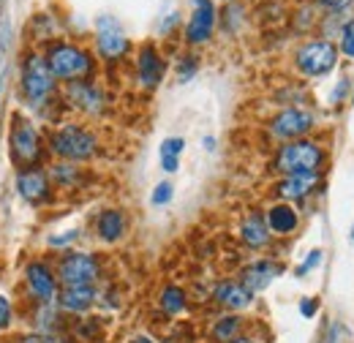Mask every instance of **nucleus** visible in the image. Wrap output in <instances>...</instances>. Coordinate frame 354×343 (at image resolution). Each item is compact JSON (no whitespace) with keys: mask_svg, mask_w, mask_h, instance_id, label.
Here are the masks:
<instances>
[{"mask_svg":"<svg viewBox=\"0 0 354 343\" xmlns=\"http://www.w3.org/2000/svg\"><path fill=\"white\" fill-rule=\"evenodd\" d=\"M49 71L55 74L57 82H82L93 80L95 74V60L88 49H82L80 44L71 41H52L44 52Z\"/></svg>","mask_w":354,"mask_h":343,"instance_id":"7ed1b4c3","label":"nucleus"},{"mask_svg":"<svg viewBox=\"0 0 354 343\" xmlns=\"http://www.w3.org/2000/svg\"><path fill=\"white\" fill-rule=\"evenodd\" d=\"M98 297H101V292L95 286H60L57 308L68 316H85L88 310L98 305Z\"/></svg>","mask_w":354,"mask_h":343,"instance_id":"a211bd4d","label":"nucleus"},{"mask_svg":"<svg viewBox=\"0 0 354 343\" xmlns=\"http://www.w3.org/2000/svg\"><path fill=\"white\" fill-rule=\"evenodd\" d=\"M349 87H352L349 85V77L338 80V85H335V90H333V98H330V101L338 106V104H341V98H346V95H349Z\"/></svg>","mask_w":354,"mask_h":343,"instance_id":"f704fd0d","label":"nucleus"},{"mask_svg":"<svg viewBox=\"0 0 354 343\" xmlns=\"http://www.w3.org/2000/svg\"><path fill=\"white\" fill-rule=\"evenodd\" d=\"M46 335L44 333H22L14 343H44Z\"/></svg>","mask_w":354,"mask_h":343,"instance_id":"c9c22d12","label":"nucleus"},{"mask_svg":"<svg viewBox=\"0 0 354 343\" xmlns=\"http://www.w3.org/2000/svg\"><path fill=\"white\" fill-rule=\"evenodd\" d=\"M335 39H338V52H341L344 57L354 60V17L346 19V22H341V30H338Z\"/></svg>","mask_w":354,"mask_h":343,"instance_id":"a878e982","label":"nucleus"},{"mask_svg":"<svg viewBox=\"0 0 354 343\" xmlns=\"http://www.w3.org/2000/svg\"><path fill=\"white\" fill-rule=\"evenodd\" d=\"M218 25V8L213 0H194L191 3V19L185 25V44L202 46L213 39V30Z\"/></svg>","mask_w":354,"mask_h":343,"instance_id":"9b49d317","label":"nucleus"},{"mask_svg":"<svg viewBox=\"0 0 354 343\" xmlns=\"http://www.w3.org/2000/svg\"><path fill=\"white\" fill-rule=\"evenodd\" d=\"M232 343H257L254 341V338H251V335H245V333H243V335H240V338H234V341Z\"/></svg>","mask_w":354,"mask_h":343,"instance_id":"ea45409f","label":"nucleus"},{"mask_svg":"<svg viewBox=\"0 0 354 343\" xmlns=\"http://www.w3.org/2000/svg\"><path fill=\"white\" fill-rule=\"evenodd\" d=\"M55 272L60 286H95L101 281V259L88 251H66Z\"/></svg>","mask_w":354,"mask_h":343,"instance_id":"0eeeda50","label":"nucleus"},{"mask_svg":"<svg viewBox=\"0 0 354 343\" xmlns=\"http://www.w3.org/2000/svg\"><path fill=\"white\" fill-rule=\"evenodd\" d=\"M167 63L156 44H142L136 52V82L142 90H156L164 82Z\"/></svg>","mask_w":354,"mask_h":343,"instance_id":"2eb2a0df","label":"nucleus"},{"mask_svg":"<svg viewBox=\"0 0 354 343\" xmlns=\"http://www.w3.org/2000/svg\"><path fill=\"white\" fill-rule=\"evenodd\" d=\"M254 292H248L237 278H223L213 286V302L226 313H243L254 305Z\"/></svg>","mask_w":354,"mask_h":343,"instance_id":"dca6fc26","label":"nucleus"},{"mask_svg":"<svg viewBox=\"0 0 354 343\" xmlns=\"http://www.w3.org/2000/svg\"><path fill=\"white\" fill-rule=\"evenodd\" d=\"M63 98L71 109L82 112V115H101L106 109V95L104 90L95 85L93 80H82V82H68L63 87Z\"/></svg>","mask_w":354,"mask_h":343,"instance_id":"f8f14e48","label":"nucleus"},{"mask_svg":"<svg viewBox=\"0 0 354 343\" xmlns=\"http://www.w3.org/2000/svg\"><path fill=\"white\" fill-rule=\"evenodd\" d=\"M129 343H158V341H156L153 335H145V333H142V335H133Z\"/></svg>","mask_w":354,"mask_h":343,"instance_id":"e433bc0d","label":"nucleus"},{"mask_svg":"<svg viewBox=\"0 0 354 343\" xmlns=\"http://www.w3.org/2000/svg\"><path fill=\"white\" fill-rule=\"evenodd\" d=\"M95 52L106 63H120L131 52V41L115 17H98L95 19Z\"/></svg>","mask_w":354,"mask_h":343,"instance_id":"1a4fd4ad","label":"nucleus"},{"mask_svg":"<svg viewBox=\"0 0 354 343\" xmlns=\"http://www.w3.org/2000/svg\"><path fill=\"white\" fill-rule=\"evenodd\" d=\"M352 240H354V226H352Z\"/></svg>","mask_w":354,"mask_h":343,"instance_id":"79ce46f5","label":"nucleus"},{"mask_svg":"<svg viewBox=\"0 0 354 343\" xmlns=\"http://www.w3.org/2000/svg\"><path fill=\"white\" fill-rule=\"evenodd\" d=\"M57 80L49 71V63L41 52H28L22 63V93L30 106H44L46 101L55 95Z\"/></svg>","mask_w":354,"mask_h":343,"instance_id":"39448f33","label":"nucleus"},{"mask_svg":"<svg viewBox=\"0 0 354 343\" xmlns=\"http://www.w3.org/2000/svg\"><path fill=\"white\" fill-rule=\"evenodd\" d=\"M352 106H354V90H352Z\"/></svg>","mask_w":354,"mask_h":343,"instance_id":"a19ab883","label":"nucleus"},{"mask_svg":"<svg viewBox=\"0 0 354 343\" xmlns=\"http://www.w3.org/2000/svg\"><path fill=\"white\" fill-rule=\"evenodd\" d=\"M243 330H245V319L240 313H223L210 324V338L216 343H232L243 335Z\"/></svg>","mask_w":354,"mask_h":343,"instance_id":"4be33fe9","label":"nucleus"},{"mask_svg":"<svg viewBox=\"0 0 354 343\" xmlns=\"http://www.w3.org/2000/svg\"><path fill=\"white\" fill-rule=\"evenodd\" d=\"M196 71H199V57L196 55H183L180 63H177V80L180 82H188Z\"/></svg>","mask_w":354,"mask_h":343,"instance_id":"c756f323","label":"nucleus"},{"mask_svg":"<svg viewBox=\"0 0 354 343\" xmlns=\"http://www.w3.org/2000/svg\"><path fill=\"white\" fill-rule=\"evenodd\" d=\"M74 333L80 335V341L95 343L98 338H101V319H82V322L77 324Z\"/></svg>","mask_w":354,"mask_h":343,"instance_id":"bb28decb","label":"nucleus"},{"mask_svg":"<svg viewBox=\"0 0 354 343\" xmlns=\"http://www.w3.org/2000/svg\"><path fill=\"white\" fill-rule=\"evenodd\" d=\"M338 63H341V52L333 39H310V41L300 44L295 52V68L306 80H322V77L333 74L338 68Z\"/></svg>","mask_w":354,"mask_h":343,"instance_id":"20e7f679","label":"nucleus"},{"mask_svg":"<svg viewBox=\"0 0 354 343\" xmlns=\"http://www.w3.org/2000/svg\"><path fill=\"white\" fill-rule=\"evenodd\" d=\"M322 188V174H286L278 177V183L272 185V194L278 196V202H306L310 196H316Z\"/></svg>","mask_w":354,"mask_h":343,"instance_id":"ddd939ff","label":"nucleus"},{"mask_svg":"<svg viewBox=\"0 0 354 343\" xmlns=\"http://www.w3.org/2000/svg\"><path fill=\"white\" fill-rule=\"evenodd\" d=\"M267 229L272 237H292L300 229V213L289 202H275L265 210Z\"/></svg>","mask_w":354,"mask_h":343,"instance_id":"aec40b11","label":"nucleus"},{"mask_svg":"<svg viewBox=\"0 0 354 343\" xmlns=\"http://www.w3.org/2000/svg\"><path fill=\"white\" fill-rule=\"evenodd\" d=\"M185 150V139L183 136H167L161 142V150H158V158H161V169L167 174H175L180 169V156Z\"/></svg>","mask_w":354,"mask_h":343,"instance_id":"393cba45","label":"nucleus"},{"mask_svg":"<svg viewBox=\"0 0 354 343\" xmlns=\"http://www.w3.org/2000/svg\"><path fill=\"white\" fill-rule=\"evenodd\" d=\"M297 308H300V316L310 322V319L319 316V308H322V305H319L316 297H300V305H297Z\"/></svg>","mask_w":354,"mask_h":343,"instance_id":"72a5a7b5","label":"nucleus"},{"mask_svg":"<svg viewBox=\"0 0 354 343\" xmlns=\"http://www.w3.org/2000/svg\"><path fill=\"white\" fill-rule=\"evenodd\" d=\"M77 237H80V232H77V229H71V232H60V234H52L46 243H49V248H66V245L77 243Z\"/></svg>","mask_w":354,"mask_h":343,"instance_id":"2f4dec72","label":"nucleus"},{"mask_svg":"<svg viewBox=\"0 0 354 343\" xmlns=\"http://www.w3.org/2000/svg\"><path fill=\"white\" fill-rule=\"evenodd\" d=\"M49 180L57 188H80L85 183V172L80 169V164H68V161H57L49 167Z\"/></svg>","mask_w":354,"mask_h":343,"instance_id":"5701e85b","label":"nucleus"},{"mask_svg":"<svg viewBox=\"0 0 354 343\" xmlns=\"http://www.w3.org/2000/svg\"><path fill=\"white\" fill-rule=\"evenodd\" d=\"M223 3H232V0H223Z\"/></svg>","mask_w":354,"mask_h":343,"instance_id":"37998d69","label":"nucleus"},{"mask_svg":"<svg viewBox=\"0 0 354 343\" xmlns=\"http://www.w3.org/2000/svg\"><path fill=\"white\" fill-rule=\"evenodd\" d=\"M313 3L324 11H330V14H344L354 6V0H313Z\"/></svg>","mask_w":354,"mask_h":343,"instance_id":"7c9ffc66","label":"nucleus"},{"mask_svg":"<svg viewBox=\"0 0 354 343\" xmlns=\"http://www.w3.org/2000/svg\"><path fill=\"white\" fill-rule=\"evenodd\" d=\"M202 145H205V150H216V139H213V136H205Z\"/></svg>","mask_w":354,"mask_h":343,"instance_id":"58836bf2","label":"nucleus"},{"mask_svg":"<svg viewBox=\"0 0 354 343\" xmlns=\"http://www.w3.org/2000/svg\"><path fill=\"white\" fill-rule=\"evenodd\" d=\"M322 261H324V251H322V248H313V251H308L306 259L295 267V275H297V278H306V275H310Z\"/></svg>","mask_w":354,"mask_h":343,"instance_id":"cd10ccee","label":"nucleus"},{"mask_svg":"<svg viewBox=\"0 0 354 343\" xmlns=\"http://www.w3.org/2000/svg\"><path fill=\"white\" fill-rule=\"evenodd\" d=\"M172 196H175V185H172L169 180H164V183H158V185L153 188L150 202H153V207H167V205L172 202Z\"/></svg>","mask_w":354,"mask_h":343,"instance_id":"c85d7f7f","label":"nucleus"},{"mask_svg":"<svg viewBox=\"0 0 354 343\" xmlns=\"http://www.w3.org/2000/svg\"><path fill=\"white\" fill-rule=\"evenodd\" d=\"M316 129V115L308 106H283L278 109L270 123H267V133L275 142H295V139H306Z\"/></svg>","mask_w":354,"mask_h":343,"instance_id":"423d86ee","label":"nucleus"},{"mask_svg":"<svg viewBox=\"0 0 354 343\" xmlns=\"http://www.w3.org/2000/svg\"><path fill=\"white\" fill-rule=\"evenodd\" d=\"M93 226H95V237L101 243L112 245V243H120L126 237L129 218H126L123 210H118V207H106V210H101V213L95 215V223Z\"/></svg>","mask_w":354,"mask_h":343,"instance_id":"412c9836","label":"nucleus"},{"mask_svg":"<svg viewBox=\"0 0 354 343\" xmlns=\"http://www.w3.org/2000/svg\"><path fill=\"white\" fill-rule=\"evenodd\" d=\"M327 167V150L316 139H295L283 142L272 158V169L281 177L286 174H322Z\"/></svg>","mask_w":354,"mask_h":343,"instance_id":"f257e3e1","label":"nucleus"},{"mask_svg":"<svg viewBox=\"0 0 354 343\" xmlns=\"http://www.w3.org/2000/svg\"><path fill=\"white\" fill-rule=\"evenodd\" d=\"M8 147H11L14 164L22 167V169L36 167L41 161V153H44V142H41L39 129L30 120H22V118H14L11 136H8Z\"/></svg>","mask_w":354,"mask_h":343,"instance_id":"6e6552de","label":"nucleus"},{"mask_svg":"<svg viewBox=\"0 0 354 343\" xmlns=\"http://www.w3.org/2000/svg\"><path fill=\"white\" fill-rule=\"evenodd\" d=\"M44 343H74V341H68V338H60V335H46Z\"/></svg>","mask_w":354,"mask_h":343,"instance_id":"4c0bfd02","label":"nucleus"},{"mask_svg":"<svg viewBox=\"0 0 354 343\" xmlns=\"http://www.w3.org/2000/svg\"><path fill=\"white\" fill-rule=\"evenodd\" d=\"M283 275V261H278V259H254V261H248L243 270H240V284L248 289V292H254V295H262L265 289H270V284L275 281V278H281Z\"/></svg>","mask_w":354,"mask_h":343,"instance_id":"4468645a","label":"nucleus"},{"mask_svg":"<svg viewBox=\"0 0 354 343\" xmlns=\"http://www.w3.org/2000/svg\"><path fill=\"white\" fill-rule=\"evenodd\" d=\"M25 289H28V295L39 305H57V295H60L57 272L46 261L33 259L25 267Z\"/></svg>","mask_w":354,"mask_h":343,"instance_id":"9d476101","label":"nucleus"},{"mask_svg":"<svg viewBox=\"0 0 354 343\" xmlns=\"http://www.w3.org/2000/svg\"><path fill=\"white\" fill-rule=\"evenodd\" d=\"M17 191L25 202L30 205H44L52 199V180L44 169L39 167H28V169H19L17 174Z\"/></svg>","mask_w":354,"mask_h":343,"instance_id":"f3484780","label":"nucleus"},{"mask_svg":"<svg viewBox=\"0 0 354 343\" xmlns=\"http://www.w3.org/2000/svg\"><path fill=\"white\" fill-rule=\"evenodd\" d=\"M46 145L55 158L68 161V164H85L90 158H95L101 150L98 136L80 123H63L55 131H49Z\"/></svg>","mask_w":354,"mask_h":343,"instance_id":"f03ea898","label":"nucleus"},{"mask_svg":"<svg viewBox=\"0 0 354 343\" xmlns=\"http://www.w3.org/2000/svg\"><path fill=\"white\" fill-rule=\"evenodd\" d=\"M158 308H161L167 316H180V313H185V310H188V295H185V289L177 286V284H167V286L161 289V295H158Z\"/></svg>","mask_w":354,"mask_h":343,"instance_id":"b1692460","label":"nucleus"},{"mask_svg":"<svg viewBox=\"0 0 354 343\" xmlns=\"http://www.w3.org/2000/svg\"><path fill=\"white\" fill-rule=\"evenodd\" d=\"M237 237H240V243H243L248 251H265V248L272 245V240H275V237L270 234V229H267L265 213H259V210H251V213L240 221Z\"/></svg>","mask_w":354,"mask_h":343,"instance_id":"6ab92c4d","label":"nucleus"},{"mask_svg":"<svg viewBox=\"0 0 354 343\" xmlns=\"http://www.w3.org/2000/svg\"><path fill=\"white\" fill-rule=\"evenodd\" d=\"M14 324V305L6 295H0V330H8Z\"/></svg>","mask_w":354,"mask_h":343,"instance_id":"473e14b6","label":"nucleus"}]
</instances>
